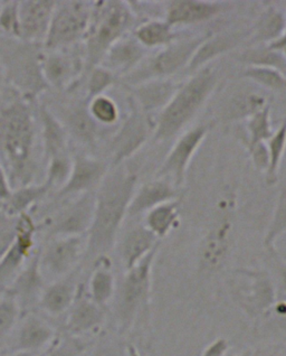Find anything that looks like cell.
Wrapping results in <instances>:
<instances>
[{
	"label": "cell",
	"mask_w": 286,
	"mask_h": 356,
	"mask_svg": "<svg viewBox=\"0 0 286 356\" xmlns=\"http://www.w3.org/2000/svg\"><path fill=\"white\" fill-rule=\"evenodd\" d=\"M137 184V174L120 166L106 174L95 193L94 218L86 238V258H102L113 248L128 216Z\"/></svg>",
	"instance_id": "1"
},
{
	"label": "cell",
	"mask_w": 286,
	"mask_h": 356,
	"mask_svg": "<svg viewBox=\"0 0 286 356\" xmlns=\"http://www.w3.org/2000/svg\"><path fill=\"white\" fill-rule=\"evenodd\" d=\"M218 82L217 71L212 66L207 65L181 83L175 97L158 117L153 138L166 141L179 135L212 97L217 89Z\"/></svg>",
	"instance_id": "2"
},
{
	"label": "cell",
	"mask_w": 286,
	"mask_h": 356,
	"mask_svg": "<svg viewBox=\"0 0 286 356\" xmlns=\"http://www.w3.org/2000/svg\"><path fill=\"white\" fill-rule=\"evenodd\" d=\"M135 20L137 17L128 3L117 0L95 3L85 35L87 71L102 63L109 49L135 27Z\"/></svg>",
	"instance_id": "3"
},
{
	"label": "cell",
	"mask_w": 286,
	"mask_h": 356,
	"mask_svg": "<svg viewBox=\"0 0 286 356\" xmlns=\"http://www.w3.org/2000/svg\"><path fill=\"white\" fill-rule=\"evenodd\" d=\"M235 209L234 193H227L218 201L214 218L198 249V268L203 275L219 273L228 261L234 245Z\"/></svg>",
	"instance_id": "4"
},
{
	"label": "cell",
	"mask_w": 286,
	"mask_h": 356,
	"mask_svg": "<svg viewBox=\"0 0 286 356\" xmlns=\"http://www.w3.org/2000/svg\"><path fill=\"white\" fill-rule=\"evenodd\" d=\"M212 34L183 36L169 47H163L157 54L146 58L135 71L124 76V80L132 88L148 81L169 79L181 70L187 69L198 47Z\"/></svg>",
	"instance_id": "5"
},
{
	"label": "cell",
	"mask_w": 286,
	"mask_h": 356,
	"mask_svg": "<svg viewBox=\"0 0 286 356\" xmlns=\"http://www.w3.org/2000/svg\"><path fill=\"white\" fill-rule=\"evenodd\" d=\"M3 150L6 152L12 176L18 181H28L33 146V122L24 106H12L3 113L0 121Z\"/></svg>",
	"instance_id": "6"
},
{
	"label": "cell",
	"mask_w": 286,
	"mask_h": 356,
	"mask_svg": "<svg viewBox=\"0 0 286 356\" xmlns=\"http://www.w3.org/2000/svg\"><path fill=\"white\" fill-rule=\"evenodd\" d=\"M159 245L148 253L137 266L126 271L122 279L117 298V322L122 330H130L137 321L139 314L149 305L152 268Z\"/></svg>",
	"instance_id": "7"
},
{
	"label": "cell",
	"mask_w": 286,
	"mask_h": 356,
	"mask_svg": "<svg viewBox=\"0 0 286 356\" xmlns=\"http://www.w3.org/2000/svg\"><path fill=\"white\" fill-rule=\"evenodd\" d=\"M235 299L249 317L260 316L275 306L276 291L267 271L242 269L236 271Z\"/></svg>",
	"instance_id": "8"
},
{
	"label": "cell",
	"mask_w": 286,
	"mask_h": 356,
	"mask_svg": "<svg viewBox=\"0 0 286 356\" xmlns=\"http://www.w3.org/2000/svg\"><path fill=\"white\" fill-rule=\"evenodd\" d=\"M91 15L92 8L85 1H67L55 8L46 36L47 47L58 49L85 38Z\"/></svg>",
	"instance_id": "9"
},
{
	"label": "cell",
	"mask_w": 286,
	"mask_h": 356,
	"mask_svg": "<svg viewBox=\"0 0 286 356\" xmlns=\"http://www.w3.org/2000/svg\"><path fill=\"white\" fill-rule=\"evenodd\" d=\"M130 104L131 113L111 143L112 164L115 167L120 166L137 154L155 130V124L149 115L143 113L132 99Z\"/></svg>",
	"instance_id": "10"
},
{
	"label": "cell",
	"mask_w": 286,
	"mask_h": 356,
	"mask_svg": "<svg viewBox=\"0 0 286 356\" xmlns=\"http://www.w3.org/2000/svg\"><path fill=\"white\" fill-rule=\"evenodd\" d=\"M208 131V124H198L183 134L167 155L163 164L158 170L157 178L167 179L177 188H181L186 181L189 164L198 148L203 144V139L206 138Z\"/></svg>",
	"instance_id": "11"
},
{
	"label": "cell",
	"mask_w": 286,
	"mask_h": 356,
	"mask_svg": "<svg viewBox=\"0 0 286 356\" xmlns=\"http://www.w3.org/2000/svg\"><path fill=\"white\" fill-rule=\"evenodd\" d=\"M85 236H58L54 238L40 253L42 273L54 278H64L73 273L76 264L85 253Z\"/></svg>",
	"instance_id": "12"
},
{
	"label": "cell",
	"mask_w": 286,
	"mask_h": 356,
	"mask_svg": "<svg viewBox=\"0 0 286 356\" xmlns=\"http://www.w3.org/2000/svg\"><path fill=\"white\" fill-rule=\"evenodd\" d=\"M95 193L78 196L60 211L51 223V234L58 236H82L89 233L94 218Z\"/></svg>",
	"instance_id": "13"
},
{
	"label": "cell",
	"mask_w": 286,
	"mask_h": 356,
	"mask_svg": "<svg viewBox=\"0 0 286 356\" xmlns=\"http://www.w3.org/2000/svg\"><path fill=\"white\" fill-rule=\"evenodd\" d=\"M224 9L225 6L218 1L171 0L166 3L165 20L172 29L198 25L217 17Z\"/></svg>",
	"instance_id": "14"
},
{
	"label": "cell",
	"mask_w": 286,
	"mask_h": 356,
	"mask_svg": "<svg viewBox=\"0 0 286 356\" xmlns=\"http://www.w3.org/2000/svg\"><path fill=\"white\" fill-rule=\"evenodd\" d=\"M108 165L103 161L87 156H78L72 165L69 179L58 191V196H80L85 193L93 192V188L100 186L108 174Z\"/></svg>",
	"instance_id": "15"
},
{
	"label": "cell",
	"mask_w": 286,
	"mask_h": 356,
	"mask_svg": "<svg viewBox=\"0 0 286 356\" xmlns=\"http://www.w3.org/2000/svg\"><path fill=\"white\" fill-rule=\"evenodd\" d=\"M249 36L251 29H236L210 35L201 47H198L194 58L187 66V72L189 74H195L199 70L209 65L212 60L239 47L243 42L249 40Z\"/></svg>",
	"instance_id": "16"
},
{
	"label": "cell",
	"mask_w": 286,
	"mask_h": 356,
	"mask_svg": "<svg viewBox=\"0 0 286 356\" xmlns=\"http://www.w3.org/2000/svg\"><path fill=\"white\" fill-rule=\"evenodd\" d=\"M34 232L35 225L32 220L27 214L20 216L17 222V236L14 243L0 259V284L16 277V273L32 250Z\"/></svg>",
	"instance_id": "17"
},
{
	"label": "cell",
	"mask_w": 286,
	"mask_h": 356,
	"mask_svg": "<svg viewBox=\"0 0 286 356\" xmlns=\"http://www.w3.org/2000/svg\"><path fill=\"white\" fill-rule=\"evenodd\" d=\"M56 3L53 1H23L17 5L18 35L29 40L47 36Z\"/></svg>",
	"instance_id": "18"
},
{
	"label": "cell",
	"mask_w": 286,
	"mask_h": 356,
	"mask_svg": "<svg viewBox=\"0 0 286 356\" xmlns=\"http://www.w3.org/2000/svg\"><path fill=\"white\" fill-rule=\"evenodd\" d=\"M146 52L148 49L133 35L124 36L109 49L101 64L115 76L122 75L124 78L148 58Z\"/></svg>",
	"instance_id": "19"
},
{
	"label": "cell",
	"mask_w": 286,
	"mask_h": 356,
	"mask_svg": "<svg viewBox=\"0 0 286 356\" xmlns=\"http://www.w3.org/2000/svg\"><path fill=\"white\" fill-rule=\"evenodd\" d=\"M180 86L181 83L171 79L148 81L139 86H132L131 99L135 106L146 115H150L159 110L161 113L175 97Z\"/></svg>",
	"instance_id": "20"
},
{
	"label": "cell",
	"mask_w": 286,
	"mask_h": 356,
	"mask_svg": "<svg viewBox=\"0 0 286 356\" xmlns=\"http://www.w3.org/2000/svg\"><path fill=\"white\" fill-rule=\"evenodd\" d=\"M40 253L29 261L26 268L16 275L9 287L8 293L16 299L20 309L28 307L36 300L40 302L45 291V276L40 268Z\"/></svg>",
	"instance_id": "21"
},
{
	"label": "cell",
	"mask_w": 286,
	"mask_h": 356,
	"mask_svg": "<svg viewBox=\"0 0 286 356\" xmlns=\"http://www.w3.org/2000/svg\"><path fill=\"white\" fill-rule=\"evenodd\" d=\"M69 309L65 328L66 333L71 337H80L93 332L103 324L106 318L104 307L92 300L91 297L84 296L81 289Z\"/></svg>",
	"instance_id": "22"
},
{
	"label": "cell",
	"mask_w": 286,
	"mask_h": 356,
	"mask_svg": "<svg viewBox=\"0 0 286 356\" xmlns=\"http://www.w3.org/2000/svg\"><path fill=\"white\" fill-rule=\"evenodd\" d=\"M178 191L179 188H177L175 185L162 178L148 181L139 190L135 191L128 210V216L133 218L143 216L158 205L177 200L179 195Z\"/></svg>",
	"instance_id": "23"
},
{
	"label": "cell",
	"mask_w": 286,
	"mask_h": 356,
	"mask_svg": "<svg viewBox=\"0 0 286 356\" xmlns=\"http://www.w3.org/2000/svg\"><path fill=\"white\" fill-rule=\"evenodd\" d=\"M159 244V238L143 223L130 227L122 238L119 249L121 261L126 271L137 266Z\"/></svg>",
	"instance_id": "24"
},
{
	"label": "cell",
	"mask_w": 286,
	"mask_h": 356,
	"mask_svg": "<svg viewBox=\"0 0 286 356\" xmlns=\"http://www.w3.org/2000/svg\"><path fill=\"white\" fill-rule=\"evenodd\" d=\"M78 287L74 277L69 276L58 279L54 284L45 288L43 295L40 297V307L44 312L58 316L65 313L74 304L78 297Z\"/></svg>",
	"instance_id": "25"
},
{
	"label": "cell",
	"mask_w": 286,
	"mask_h": 356,
	"mask_svg": "<svg viewBox=\"0 0 286 356\" xmlns=\"http://www.w3.org/2000/svg\"><path fill=\"white\" fill-rule=\"evenodd\" d=\"M55 332L37 316H28L20 326L12 352H32L45 348L54 341Z\"/></svg>",
	"instance_id": "26"
},
{
	"label": "cell",
	"mask_w": 286,
	"mask_h": 356,
	"mask_svg": "<svg viewBox=\"0 0 286 356\" xmlns=\"http://www.w3.org/2000/svg\"><path fill=\"white\" fill-rule=\"evenodd\" d=\"M286 29V14L278 7L271 5L258 16L251 29L249 40L255 45H269L283 35Z\"/></svg>",
	"instance_id": "27"
},
{
	"label": "cell",
	"mask_w": 286,
	"mask_h": 356,
	"mask_svg": "<svg viewBox=\"0 0 286 356\" xmlns=\"http://www.w3.org/2000/svg\"><path fill=\"white\" fill-rule=\"evenodd\" d=\"M132 35L148 49L169 47L183 38L165 19L146 20L135 27Z\"/></svg>",
	"instance_id": "28"
},
{
	"label": "cell",
	"mask_w": 286,
	"mask_h": 356,
	"mask_svg": "<svg viewBox=\"0 0 286 356\" xmlns=\"http://www.w3.org/2000/svg\"><path fill=\"white\" fill-rule=\"evenodd\" d=\"M267 104V98L264 95L251 91H241L233 95L232 98L224 106L221 119L225 122L247 120Z\"/></svg>",
	"instance_id": "29"
},
{
	"label": "cell",
	"mask_w": 286,
	"mask_h": 356,
	"mask_svg": "<svg viewBox=\"0 0 286 356\" xmlns=\"http://www.w3.org/2000/svg\"><path fill=\"white\" fill-rule=\"evenodd\" d=\"M179 201L166 202L146 213L143 225L159 240L168 236L179 222Z\"/></svg>",
	"instance_id": "30"
},
{
	"label": "cell",
	"mask_w": 286,
	"mask_h": 356,
	"mask_svg": "<svg viewBox=\"0 0 286 356\" xmlns=\"http://www.w3.org/2000/svg\"><path fill=\"white\" fill-rule=\"evenodd\" d=\"M81 60H74L63 54L49 55L43 62L44 78L53 86H62L69 83L74 78L75 73H80Z\"/></svg>",
	"instance_id": "31"
},
{
	"label": "cell",
	"mask_w": 286,
	"mask_h": 356,
	"mask_svg": "<svg viewBox=\"0 0 286 356\" xmlns=\"http://www.w3.org/2000/svg\"><path fill=\"white\" fill-rule=\"evenodd\" d=\"M49 187L46 183L42 185H25L10 193L3 202L5 213L9 216H20L26 214L29 207L36 204L47 194Z\"/></svg>",
	"instance_id": "32"
},
{
	"label": "cell",
	"mask_w": 286,
	"mask_h": 356,
	"mask_svg": "<svg viewBox=\"0 0 286 356\" xmlns=\"http://www.w3.org/2000/svg\"><path fill=\"white\" fill-rule=\"evenodd\" d=\"M241 63L256 67L274 69L286 76V58L282 53L271 49L269 45H255L238 55Z\"/></svg>",
	"instance_id": "33"
},
{
	"label": "cell",
	"mask_w": 286,
	"mask_h": 356,
	"mask_svg": "<svg viewBox=\"0 0 286 356\" xmlns=\"http://www.w3.org/2000/svg\"><path fill=\"white\" fill-rule=\"evenodd\" d=\"M115 293V279L108 266H100L92 273L89 284V296L102 307L109 304Z\"/></svg>",
	"instance_id": "34"
},
{
	"label": "cell",
	"mask_w": 286,
	"mask_h": 356,
	"mask_svg": "<svg viewBox=\"0 0 286 356\" xmlns=\"http://www.w3.org/2000/svg\"><path fill=\"white\" fill-rule=\"evenodd\" d=\"M246 137H241V143L245 145L260 144L267 143L272 137V124H271V106L267 104L258 113L253 115L246 120Z\"/></svg>",
	"instance_id": "35"
},
{
	"label": "cell",
	"mask_w": 286,
	"mask_h": 356,
	"mask_svg": "<svg viewBox=\"0 0 286 356\" xmlns=\"http://www.w3.org/2000/svg\"><path fill=\"white\" fill-rule=\"evenodd\" d=\"M267 143L269 165L265 175H267V184L273 185L278 181L280 163L283 159L284 152H286V119Z\"/></svg>",
	"instance_id": "36"
},
{
	"label": "cell",
	"mask_w": 286,
	"mask_h": 356,
	"mask_svg": "<svg viewBox=\"0 0 286 356\" xmlns=\"http://www.w3.org/2000/svg\"><path fill=\"white\" fill-rule=\"evenodd\" d=\"M67 122L69 129L78 140L87 145L94 143L96 137V121L92 117L89 109L78 106L72 111Z\"/></svg>",
	"instance_id": "37"
},
{
	"label": "cell",
	"mask_w": 286,
	"mask_h": 356,
	"mask_svg": "<svg viewBox=\"0 0 286 356\" xmlns=\"http://www.w3.org/2000/svg\"><path fill=\"white\" fill-rule=\"evenodd\" d=\"M44 121V136H45L46 155L49 159L65 154V132L56 119L47 111L42 113Z\"/></svg>",
	"instance_id": "38"
},
{
	"label": "cell",
	"mask_w": 286,
	"mask_h": 356,
	"mask_svg": "<svg viewBox=\"0 0 286 356\" xmlns=\"http://www.w3.org/2000/svg\"><path fill=\"white\" fill-rule=\"evenodd\" d=\"M286 232V185L278 194V203L273 213L272 221L269 223L267 236L264 238V247L275 254V242Z\"/></svg>",
	"instance_id": "39"
},
{
	"label": "cell",
	"mask_w": 286,
	"mask_h": 356,
	"mask_svg": "<svg viewBox=\"0 0 286 356\" xmlns=\"http://www.w3.org/2000/svg\"><path fill=\"white\" fill-rule=\"evenodd\" d=\"M244 78L275 92H286V76L274 69L249 66L243 72Z\"/></svg>",
	"instance_id": "40"
},
{
	"label": "cell",
	"mask_w": 286,
	"mask_h": 356,
	"mask_svg": "<svg viewBox=\"0 0 286 356\" xmlns=\"http://www.w3.org/2000/svg\"><path fill=\"white\" fill-rule=\"evenodd\" d=\"M87 348L80 337L65 335L62 339H54L45 353L40 356H82Z\"/></svg>",
	"instance_id": "41"
},
{
	"label": "cell",
	"mask_w": 286,
	"mask_h": 356,
	"mask_svg": "<svg viewBox=\"0 0 286 356\" xmlns=\"http://www.w3.org/2000/svg\"><path fill=\"white\" fill-rule=\"evenodd\" d=\"M89 111L93 119L102 124H113L119 119L117 104L106 95H99L92 99Z\"/></svg>",
	"instance_id": "42"
},
{
	"label": "cell",
	"mask_w": 286,
	"mask_h": 356,
	"mask_svg": "<svg viewBox=\"0 0 286 356\" xmlns=\"http://www.w3.org/2000/svg\"><path fill=\"white\" fill-rule=\"evenodd\" d=\"M19 313V305L12 295L7 293L6 296L0 298V341L12 332Z\"/></svg>",
	"instance_id": "43"
},
{
	"label": "cell",
	"mask_w": 286,
	"mask_h": 356,
	"mask_svg": "<svg viewBox=\"0 0 286 356\" xmlns=\"http://www.w3.org/2000/svg\"><path fill=\"white\" fill-rule=\"evenodd\" d=\"M72 165L73 163L69 161L65 154L49 159L47 181H45L49 190H52L53 187L62 188L66 184V181L71 175Z\"/></svg>",
	"instance_id": "44"
},
{
	"label": "cell",
	"mask_w": 286,
	"mask_h": 356,
	"mask_svg": "<svg viewBox=\"0 0 286 356\" xmlns=\"http://www.w3.org/2000/svg\"><path fill=\"white\" fill-rule=\"evenodd\" d=\"M115 75L110 72L103 66L94 67L91 71V76L89 80V95L90 99L95 98L106 91L108 88L115 83Z\"/></svg>",
	"instance_id": "45"
},
{
	"label": "cell",
	"mask_w": 286,
	"mask_h": 356,
	"mask_svg": "<svg viewBox=\"0 0 286 356\" xmlns=\"http://www.w3.org/2000/svg\"><path fill=\"white\" fill-rule=\"evenodd\" d=\"M17 221L0 218V259L12 247L17 236Z\"/></svg>",
	"instance_id": "46"
},
{
	"label": "cell",
	"mask_w": 286,
	"mask_h": 356,
	"mask_svg": "<svg viewBox=\"0 0 286 356\" xmlns=\"http://www.w3.org/2000/svg\"><path fill=\"white\" fill-rule=\"evenodd\" d=\"M245 148L252 159L255 168L258 172H267L269 165V149L267 144L260 143V144L245 145Z\"/></svg>",
	"instance_id": "47"
},
{
	"label": "cell",
	"mask_w": 286,
	"mask_h": 356,
	"mask_svg": "<svg viewBox=\"0 0 286 356\" xmlns=\"http://www.w3.org/2000/svg\"><path fill=\"white\" fill-rule=\"evenodd\" d=\"M17 5L7 7L0 16V24L9 32L18 35Z\"/></svg>",
	"instance_id": "48"
},
{
	"label": "cell",
	"mask_w": 286,
	"mask_h": 356,
	"mask_svg": "<svg viewBox=\"0 0 286 356\" xmlns=\"http://www.w3.org/2000/svg\"><path fill=\"white\" fill-rule=\"evenodd\" d=\"M229 350V343L225 339H217L209 344L201 356H226Z\"/></svg>",
	"instance_id": "49"
},
{
	"label": "cell",
	"mask_w": 286,
	"mask_h": 356,
	"mask_svg": "<svg viewBox=\"0 0 286 356\" xmlns=\"http://www.w3.org/2000/svg\"><path fill=\"white\" fill-rule=\"evenodd\" d=\"M12 190L9 186L8 178L3 172V167L0 166V201L5 202L10 195Z\"/></svg>",
	"instance_id": "50"
},
{
	"label": "cell",
	"mask_w": 286,
	"mask_h": 356,
	"mask_svg": "<svg viewBox=\"0 0 286 356\" xmlns=\"http://www.w3.org/2000/svg\"><path fill=\"white\" fill-rule=\"evenodd\" d=\"M269 47L271 49H275V51L282 53L286 58V29L284 31L283 35L278 40H275L273 43L269 44Z\"/></svg>",
	"instance_id": "51"
},
{
	"label": "cell",
	"mask_w": 286,
	"mask_h": 356,
	"mask_svg": "<svg viewBox=\"0 0 286 356\" xmlns=\"http://www.w3.org/2000/svg\"><path fill=\"white\" fill-rule=\"evenodd\" d=\"M126 356H141L140 352L137 350V348H135V345H128V348H126Z\"/></svg>",
	"instance_id": "52"
},
{
	"label": "cell",
	"mask_w": 286,
	"mask_h": 356,
	"mask_svg": "<svg viewBox=\"0 0 286 356\" xmlns=\"http://www.w3.org/2000/svg\"><path fill=\"white\" fill-rule=\"evenodd\" d=\"M229 356H264V353H262L260 350H245L243 353L237 354V355Z\"/></svg>",
	"instance_id": "53"
},
{
	"label": "cell",
	"mask_w": 286,
	"mask_h": 356,
	"mask_svg": "<svg viewBox=\"0 0 286 356\" xmlns=\"http://www.w3.org/2000/svg\"><path fill=\"white\" fill-rule=\"evenodd\" d=\"M3 356H37V353H32V352H10V353L5 354Z\"/></svg>",
	"instance_id": "54"
},
{
	"label": "cell",
	"mask_w": 286,
	"mask_h": 356,
	"mask_svg": "<svg viewBox=\"0 0 286 356\" xmlns=\"http://www.w3.org/2000/svg\"><path fill=\"white\" fill-rule=\"evenodd\" d=\"M280 258L286 264V252L280 253Z\"/></svg>",
	"instance_id": "55"
}]
</instances>
